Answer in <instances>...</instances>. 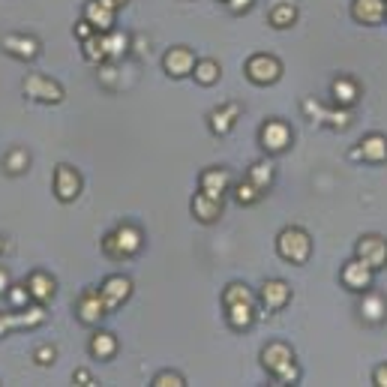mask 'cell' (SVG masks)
<instances>
[{
    "instance_id": "cell-1",
    "label": "cell",
    "mask_w": 387,
    "mask_h": 387,
    "mask_svg": "<svg viewBox=\"0 0 387 387\" xmlns=\"http://www.w3.org/2000/svg\"><path fill=\"white\" fill-rule=\"evenodd\" d=\"M261 366L277 384H297L301 381V366L294 360V348L289 342H267L261 348Z\"/></svg>"
},
{
    "instance_id": "cell-2",
    "label": "cell",
    "mask_w": 387,
    "mask_h": 387,
    "mask_svg": "<svg viewBox=\"0 0 387 387\" xmlns=\"http://www.w3.org/2000/svg\"><path fill=\"white\" fill-rule=\"evenodd\" d=\"M141 246H144V234L139 226H132V222H120L115 231H108L103 237V253L111 261H127L132 255H139Z\"/></svg>"
},
{
    "instance_id": "cell-3",
    "label": "cell",
    "mask_w": 387,
    "mask_h": 387,
    "mask_svg": "<svg viewBox=\"0 0 387 387\" xmlns=\"http://www.w3.org/2000/svg\"><path fill=\"white\" fill-rule=\"evenodd\" d=\"M277 253L289 265H306L312 255V237L301 226H289L277 234Z\"/></svg>"
},
{
    "instance_id": "cell-4",
    "label": "cell",
    "mask_w": 387,
    "mask_h": 387,
    "mask_svg": "<svg viewBox=\"0 0 387 387\" xmlns=\"http://www.w3.org/2000/svg\"><path fill=\"white\" fill-rule=\"evenodd\" d=\"M21 91L28 99L42 103V105H60L64 103V87H60V81H54L52 76H42V72H30V76H24Z\"/></svg>"
},
{
    "instance_id": "cell-5",
    "label": "cell",
    "mask_w": 387,
    "mask_h": 387,
    "mask_svg": "<svg viewBox=\"0 0 387 387\" xmlns=\"http://www.w3.org/2000/svg\"><path fill=\"white\" fill-rule=\"evenodd\" d=\"M246 79L258 84V87H267V84H277L282 79V60L279 57H273V54H265V52H258L246 60Z\"/></svg>"
},
{
    "instance_id": "cell-6",
    "label": "cell",
    "mask_w": 387,
    "mask_h": 387,
    "mask_svg": "<svg viewBox=\"0 0 387 387\" xmlns=\"http://www.w3.org/2000/svg\"><path fill=\"white\" fill-rule=\"evenodd\" d=\"M76 316L81 324H87V328H93V324H99L105 316H108V306L103 301V291L99 289H84L79 294V301H76Z\"/></svg>"
},
{
    "instance_id": "cell-7",
    "label": "cell",
    "mask_w": 387,
    "mask_h": 387,
    "mask_svg": "<svg viewBox=\"0 0 387 387\" xmlns=\"http://www.w3.org/2000/svg\"><path fill=\"white\" fill-rule=\"evenodd\" d=\"M304 111H306V117L309 120H316V123H324V127H330V129H348L352 127V111H348L345 105L340 108H321L316 99H304Z\"/></svg>"
},
{
    "instance_id": "cell-8",
    "label": "cell",
    "mask_w": 387,
    "mask_h": 387,
    "mask_svg": "<svg viewBox=\"0 0 387 387\" xmlns=\"http://www.w3.org/2000/svg\"><path fill=\"white\" fill-rule=\"evenodd\" d=\"M258 141H261V147H265L267 154H285L291 147V127L285 120H267L265 127H261V132H258Z\"/></svg>"
},
{
    "instance_id": "cell-9",
    "label": "cell",
    "mask_w": 387,
    "mask_h": 387,
    "mask_svg": "<svg viewBox=\"0 0 387 387\" xmlns=\"http://www.w3.org/2000/svg\"><path fill=\"white\" fill-rule=\"evenodd\" d=\"M372 277H376V270H372L366 261H360L357 255L352 261H345L342 270H340V279L348 291H357V294H364L372 289Z\"/></svg>"
},
{
    "instance_id": "cell-10",
    "label": "cell",
    "mask_w": 387,
    "mask_h": 387,
    "mask_svg": "<svg viewBox=\"0 0 387 387\" xmlns=\"http://www.w3.org/2000/svg\"><path fill=\"white\" fill-rule=\"evenodd\" d=\"M81 174H79V168H72V166H67V162H60V166L54 168V195H57V202H64V204H69V202H76V198L81 195Z\"/></svg>"
},
{
    "instance_id": "cell-11",
    "label": "cell",
    "mask_w": 387,
    "mask_h": 387,
    "mask_svg": "<svg viewBox=\"0 0 387 387\" xmlns=\"http://www.w3.org/2000/svg\"><path fill=\"white\" fill-rule=\"evenodd\" d=\"M195 64H198V57H195L192 48H186V45H174V48H168V52H166V57H162V69H166L171 79L192 76Z\"/></svg>"
},
{
    "instance_id": "cell-12",
    "label": "cell",
    "mask_w": 387,
    "mask_h": 387,
    "mask_svg": "<svg viewBox=\"0 0 387 387\" xmlns=\"http://www.w3.org/2000/svg\"><path fill=\"white\" fill-rule=\"evenodd\" d=\"M99 291H103V301H105L108 312H115L132 297V279L123 277V273H111V277L103 279Z\"/></svg>"
},
{
    "instance_id": "cell-13",
    "label": "cell",
    "mask_w": 387,
    "mask_h": 387,
    "mask_svg": "<svg viewBox=\"0 0 387 387\" xmlns=\"http://www.w3.org/2000/svg\"><path fill=\"white\" fill-rule=\"evenodd\" d=\"M354 255L360 261H366L372 270H381L387 267V241L381 234H364L354 246Z\"/></svg>"
},
{
    "instance_id": "cell-14",
    "label": "cell",
    "mask_w": 387,
    "mask_h": 387,
    "mask_svg": "<svg viewBox=\"0 0 387 387\" xmlns=\"http://www.w3.org/2000/svg\"><path fill=\"white\" fill-rule=\"evenodd\" d=\"M348 159H364V162H372V166H381V162H387V135L384 132H369L364 135V139L357 141V147L352 154H348Z\"/></svg>"
},
{
    "instance_id": "cell-15",
    "label": "cell",
    "mask_w": 387,
    "mask_h": 387,
    "mask_svg": "<svg viewBox=\"0 0 387 387\" xmlns=\"http://www.w3.org/2000/svg\"><path fill=\"white\" fill-rule=\"evenodd\" d=\"M0 45H4V52L16 60H36L42 52L40 40H36V36H28V33H6L4 40H0Z\"/></svg>"
},
{
    "instance_id": "cell-16",
    "label": "cell",
    "mask_w": 387,
    "mask_h": 387,
    "mask_svg": "<svg viewBox=\"0 0 387 387\" xmlns=\"http://www.w3.org/2000/svg\"><path fill=\"white\" fill-rule=\"evenodd\" d=\"M289 301H291V285L285 279H267L258 291V304L265 306V312H279L289 306Z\"/></svg>"
},
{
    "instance_id": "cell-17",
    "label": "cell",
    "mask_w": 387,
    "mask_h": 387,
    "mask_svg": "<svg viewBox=\"0 0 387 387\" xmlns=\"http://www.w3.org/2000/svg\"><path fill=\"white\" fill-rule=\"evenodd\" d=\"M241 103H222V105H216L214 111L207 115V127H210V132L214 135H229L231 129H234V123L241 120Z\"/></svg>"
},
{
    "instance_id": "cell-18",
    "label": "cell",
    "mask_w": 387,
    "mask_h": 387,
    "mask_svg": "<svg viewBox=\"0 0 387 387\" xmlns=\"http://www.w3.org/2000/svg\"><path fill=\"white\" fill-rule=\"evenodd\" d=\"M198 190L207 192V195H214V198H226V192L231 190V171L229 168H204L202 171V178H198Z\"/></svg>"
},
{
    "instance_id": "cell-19",
    "label": "cell",
    "mask_w": 387,
    "mask_h": 387,
    "mask_svg": "<svg viewBox=\"0 0 387 387\" xmlns=\"http://www.w3.org/2000/svg\"><path fill=\"white\" fill-rule=\"evenodd\" d=\"M352 18L357 24L376 28L387 18V0H352Z\"/></svg>"
},
{
    "instance_id": "cell-20",
    "label": "cell",
    "mask_w": 387,
    "mask_h": 387,
    "mask_svg": "<svg viewBox=\"0 0 387 387\" xmlns=\"http://www.w3.org/2000/svg\"><path fill=\"white\" fill-rule=\"evenodd\" d=\"M222 202H226V198H214V195H207V192L198 190L192 195V202H190L192 216L198 222H204V226H210V222H216L222 216Z\"/></svg>"
},
{
    "instance_id": "cell-21",
    "label": "cell",
    "mask_w": 387,
    "mask_h": 387,
    "mask_svg": "<svg viewBox=\"0 0 387 387\" xmlns=\"http://www.w3.org/2000/svg\"><path fill=\"white\" fill-rule=\"evenodd\" d=\"M226 306V321L231 330H246L255 324V301H234V304H222Z\"/></svg>"
},
{
    "instance_id": "cell-22",
    "label": "cell",
    "mask_w": 387,
    "mask_h": 387,
    "mask_svg": "<svg viewBox=\"0 0 387 387\" xmlns=\"http://www.w3.org/2000/svg\"><path fill=\"white\" fill-rule=\"evenodd\" d=\"M24 285H28V291H30V297H33V304H48L54 297V291H57V282H54V277L52 273H45V270H33L28 279H24Z\"/></svg>"
},
{
    "instance_id": "cell-23",
    "label": "cell",
    "mask_w": 387,
    "mask_h": 387,
    "mask_svg": "<svg viewBox=\"0 0 387 387\" xmlns=\"http://www.w3.org/2000/svg\"><path fill=\"white\" fill-rule=\"evenodd\" d=\"M357 312H360V318H364L366 324H381L387 318V301L379 291L369 289V291H364V297H360Z\"/></svg>"
},
{
    "instance_id": "cell-24",
    "label": "cell",
    "mask_w": 387,
    "mask_h": 387,
    "mask_svg": "<svg viewBox=\"0 0 387 387\" xmlns=\"http://www.w3.org/2000/svg\"><path fill=\"white\" fill-rule=\"evenodd\" d=\"M115 16H117V9H111L105 6L103 0H91V4L84 6V18L93 24V28L99 33H108V30H115Z\"/></svg>"
},
{
    "instance_id": "cell-25",
    "label": "cell",
    "mask_w": 387,
    "mask_h": 387,
    "mask_svg": "<svg viewBox=\"0 0 387 387\" xmlns=\"http://www.w3.org/2000/svg\"><path fill=\"white\" fill-rule=\"evenodd\" d=\"M330 96H333L336 105L352 108L360 99V87H357V81L352 76H340V79H333V84H330Z\"/></svg>"
},
{
    "instance_id": "cell-26",
    "label": "cell",
    "mask_w": 387,
    "mask_h": 387,
    "mask_svg": "<svg viewBox=\"0 0 387 387\" xmlns=\"http://www.w3.org/2000/svg\"><path fill=\"white\" fill-rule=\"evenodd\" d=\"M91 354L96 357V360H111L117 354V336L115 333H108V330H96L93 336H91Z\"/></svg>"
},
{
    "instance_id": "cell-27",
    "label": "cell",
    "mask_w": 387,
    "mask_h": 387,
    "mask_svg": "<svg viewBox=\"0 0 387 387\" xmlns=\"http://www.w3.org/2000/svg\"><path fill=\"white\" fill-rule=\"evenodd\" d=\"M81 45H84L81 52H84V60H87V64H105V60H108V52H105V33L96 30L93 36H87Z\"/></svg>"
},
{
    "instance_id": "cell-28",
    "label": "cell",
    "mask_w": 387,
    "mask_h": 387,
    "mask_svg": "<svg viewBox=\"0 0 387 387\" xmlns=\"http://www.w3.org/2000/svg\"><path fill=\"white\" fill-rule=\"evenodd\" d=\"M246 178L253 180L261 192H267L270 186H273V162H267V159L253 162V166H249V171H246Z\"/></svg>"
},
{
    "instance_id": "cell-29",
    "label": "cell",
    "mask_w": 387,
    "mask_h": 387,
    "mask_svg": "<svg viewBox=\"0 0 387 387\" xmlns=\"http://www.w3.org/2000/svg\"><path fill=\"white\" fill-rule=\"evenodd\" d=\"M30 168V154L24 151V147H12V151H6L4 156V171L12 174V178H18V174H24Z\"/></svg>"
},
{
    "instance_id": "cell-30",
    "label": "cell",
    "mask_w": 387,
    "mask_h": 387,
    "mask_svg": "<svg viewBox=\"0 0 387 387\" xmlns=\"http://www.w3.org/2000/svg\"><path fill=\"white\" fill-rule=\"evenodd\" d=\"M195 81L202 84V87H214L216 81H219V76H222V69H219V64L216 60H210V57H204V60H198L195 64Z\"/></svg>"
},
{
    "instance_id": "cell-31",
    "label": "cell",
    "mask_w": 387,
    "mask_h": 387,
    "mask_svg": "<svg viewBox=\"0 0 387 387\" xmlns=\"http://www.w3.org/2000/svg\"><path fill=\"white\" fill-rule=\"evenodd\" d=\"M270 24L273 28H279V30H285V28H291V24L297 21V6L294 4H277L270 9Z\"/></svg>"
},
{
    "instance_id": "cell-32",
    "label": "cell",
    "mask_w": 387,
    "mask_h": 387,
    "mask_svg": "<svg viewBox=\"0 0 387 387\" xmlns=\"http://www.w3.org/2000/svg\"><path fill=\"white\" fill-rule=\"evenodd\" d=\"M105 52H108V60H120L129 52V36L120 33V30H108L105 33Z\"/></svg>"
},
{
    "instance_id": "cell-33",
    "label": "cell",
    "mask_w": 387,
    "mask_h": 387,
    "mask_svg": "<svg viewBox=\"0 0 387 387\" xmlns=\"http://www.w3.org/2000/svg\"><path fill=\"white\" fill-rule=\"evenodd\" d=\"M261 195H265V192H261L258 186H255L253 180H249V178L234 186V198H237V204H243V207H246V204H255Z\"/></svg>"
},
{
    "instance_id": "cell-34",
    "label": "cell",
    "mask_w": 387,
    "mask_h": 387,
    "mask_svg": "<svg viewBox=\"0 0 387 387\" xmlns=\"http://www.w3.org/2000/svg\"><path fill=\"white\" fill-rule=\"evenodd\" d=\"M4 297H6L9 309H24V306H30V304H33V297H30V291H28V285H9V291H6Z\"/></svg>"
},
{
    "instance_id": "cell-35",
    "label": "cell",
    "mask_w": 387,
    "mask_h": 387,
    "mask_svg": "<svg viewBox=\"0 0 387 387\" xmlns=\"http://www.w3.org/2000/svg\"><path fill=\"white\" fill-rule=\"evenodd\" d=\"M183 384H186V379L174 369H162L154 376V387H183Z\"/></svg>"
},
{
    "instance_id": "cell-36",
    "label": "cell",
    "mask_w": 387,
    "mask_h": 387,
    "mask_svg": "<svg viewBox=\"0 0 387 387\" xmlns=\"http://www.w3.org/2000/svg\"><path fill=\"white\" fill-rule=\"evenodd\" d=\"M33 360H36L40 366H52L54 360H57V348H54V345H40V348L33 352Z\"/></svg>"
},
{
    "instance_id": "cell-37",
    "label": "cell",
    "mask_w": 387,
    "mask_h": 387,
    "mask_svg": "<svg viewBox=\"0 0 387 387\" xmlns=\"http://www.w3.org/2000/svg\"><path fill=\"white\" fill-rule=\"evenodd\" d=\"M72 381H76V384H84V387L96 384V381H93V376H91V369H84V366H79L76 372H72Z\"/></svg>"
},
{
    "instance_id": "cell-38",
    "label": "cell",
    "mask_w": 387,
    "mask_h": 387,
    "mask_svg": "<svg viewBox=\"0 0 387 387\" xmlns=\"http://www.w3.org/2000/svg\"><path fill=\"white\" fill-rule=\"evenodd\" d=\"M93 33H96V28H93V24H91V21H87V18L76 24V36H79V40H81V42L87 40V36H93Z\"/></svg>"
},
{
    "instance_id": "cell-39",
    "label": "cell",
    "mask_w": 387,
    "mask_h": 387,
    "mask_svg": "<svg viewBox=\"0 0 387 387\" xmlns=\"http://www.w3.org/2000/svg\"><path fill=\"white\" fill-rule=\"evenodd\" d=\"M226 4H229V9L234 12V16H241V12L253 9V4H255V0H226Z\"/></svg>"
},
{
    "instance_id": "cell-40",
    "label": "cell",
    "mask_w": 387,
    "mask_h": 387,
    "mask_svg": "<svg viewBox=\"0 0 387 387\" xmlns=\"http://www.w3.org/2000/svg\"><path fill=\"white\" fill-rule=\"evenodd\" d=\"M372 381H376L379 387H387V364L376 366V372H372Z\"/></svg>"
},
{
    "instance_id": "cell-41",
    "label": "cell",
    "mask_w": 387,
    "mask_h": 387,
    "mask_svg": "<svg viewBox=\"0 0 387 387\" xmlns=\"http://www.w3.org/2000/svg\"><path fill=\"white\" fill-rule=\"evenodd\" d=\"M9 273H6V267H0V297H4L6 291H9Z\"/></svg>"
},
{
    "instance_id": "cell-42",
    "label": "cell",
    "mask_w": 387,
    "mask_h": 387,
    "mask_svg": "<svg viewBox=\"0 0 387 387\" xmlns=\"http://www.w3.org/2000/svg\"><path fill=\"white\" fill-rule=\"evenodd\" d=\"M12 328H9V312H4L0 309V336H6Z\"/></svg>"
},
{
    "instance_id": "cell-43",
    "label": "cell",
    "mask_w": 387,
    "mask_h": 387,
    "mask_svg": "<svg viewBox=\"0 0 387 387\" xmlns=\"http://www.w3.org/2000/svg\"><path fill=\"white\" fill-rule=\"evenodd\" d=\"M103 4H105V6H111V9H123V6L129 4V0H103Z\"/></svg>"
},
{
    "instance_id": "cell-44",
    "label": "cell",
    "mask_w": 387,
    "mask_h": 387,
    "mask_svg": "<svg viewBox=\"0 0 387 387\" xmlns=\"http://www.w3.org/2000/svg\"><path fill=\"white\" fill-rule=\"evenodd\" d=\"M4 249H6V241H4V237H0V255H4Z\"/></svg>"
}]
</instances>
